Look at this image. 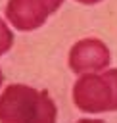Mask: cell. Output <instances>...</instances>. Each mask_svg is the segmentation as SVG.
Instances as JSON below:
<instances>
[{"instance_id": "cell-1", "label": "cell", "mask_w": 117, "mask_h": 123, "mask_svg": "<svg viewBox=\"0 0 117 123\" xmlns=\"http://www.w3.org/2000/svg\"><path fill=\"white\" fill-rule=\"evenodd\" d=\"M56 117V104L46 90L10 85L0 94V121H54Z\"/></svg>"}, {"instance_id": "cell-2", "label": "cell", "mask_w": 117, "mask_h": 123, "mask_svg": "<svg viewBox=\"0 0 117 123\" xmlns=\"http://www.w3.org/2000/svg\"><path fill=\"white\" fill-rule=\"evenodd\" d=\"M73 102L81 111L102 113L117 110V69L82 73L73 86Z\"/></svg>"}, {"instance_id": "cell-3", "label": "cell", "mask_w": 117, "mask_h": 123, "mask_svg": "<svg viewBox=\"0 0 117 123\" xmlns=\"http://www.w3.org/2000/svg\"><path fill=\"white\" fill-rule=\"evenodd\" d=\"M61 4L63 0H10L6 4V17L19 31H35Z\"/></svg>"}, {"instance_id": "cell-4", "label": "cell", "mask_w": 117, "mask_h": 123, "mask_svg": "<svg viewBox=\"0 0 117 123\" xmlns=\"http://www.w3.org/2000/svg\"><path fill=\"white\" fill-rule=\"evenodd\" d=\"M111 62L107 46L98 40V38H84L79 40L71 52H69V67L73 73L82 75V73H96L107 67Z\"/></svg>"}, {"instance_id": "cell-5", "label": "cell", "mask_w": 117, "mask_h": 123, "mask_svg": "<svg viewBox=\"0 0 117 123\" xmlns=\"http://www.w3.org/2000/svg\"><path fill=\"white\" fill-rule=\"evenodd\" d=\"M13 44V35L12 31L8 29V25L0 19V56H4Z\"/></svg>"}, {"instance_id": "cell-6", "label": "cell", "mask_w": 117, "mask_h": 123, "mask_svg": "<svg viewBox=\"0 0 117 123\" xmlns=\"http://www.w3.org/2000/svg\"><path fill=\"white\" fill-rule=\"evenodd\" d=\"M77 2H81V4H96L100 0H77Z\"/></svg>"}, {"instance_id": "cell-7", "label": "cell", "mask_w": 117, "mask_h": 123, "mask_svg": "<svg viewBox=\"0 0 117 123\" xmlns=\"http://www.w3.org/2000/svg\"><path fill=\"white\" fill-rule=\"evenodd\" d=\"M2 79H4V75H2V69H0V85H2Z\"/></svg>"}]
</instances>
